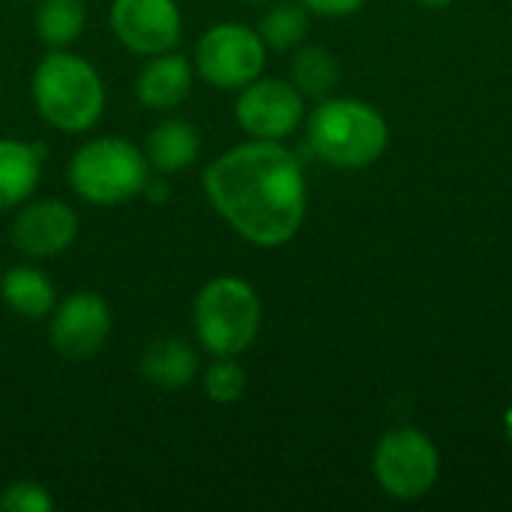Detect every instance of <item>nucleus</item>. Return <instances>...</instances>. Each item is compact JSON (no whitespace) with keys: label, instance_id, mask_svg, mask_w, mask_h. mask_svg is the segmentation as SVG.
I'll use <instances>...</instances> for the list:
<instances>
[{"label":"nucleus","instance_id":"nucleus-1","mask_svg":"<svg viewBox=\"0 0 512 512\" xmlns=\"http://www.w3.org/2000/svg\"><path fill=\"white\" fill-rule=\"evenodd\" d=\"M210 207L261 249L285 246L306 219V177L300 159L279 141L252 138L204 168Z\"/></svg>","mask_w":512,"mask_h":512},{"label":"nucleus","instance_id":"nucleus-2","mask_svg":"<svg viewBox=\"0 0 512 512\" xmlns=\"http://www.w3.org/2000/svg\"><path fill=\"white\" fill-rule=\"evenodd\" d=\"M30 96L39 117L66 132H90L105 114V84L96 66L66 48L48 51L30 78Z\"/></svg>","mask_w":512,"mask_h":512},{"label":"nucleus","instance_id":"nucleus-3","mask_svg":"<svg viewBox=\"0 0 512 512\" xmlns=\"http://www.w3.org/2000/svg\"><path fill=\"white\" fill-rule=\"evenodd\" d=\"M66 174L81 201L96 207H120L147 189L150 162L129 138L99 135L75 150Z\"/></svg>","mask_w":512,"mask_h":512},{"label":"nucleus","instance_id":"nucleus-4","mask_svg":"<svg viewBox=\"0 0 512 512\" xmlns=\"http://www.w3.org/2000/svg\"><path fill=\"white\" fill-rule=\"evenodd\" d=\"M309 147L336 168H366L390 141L387 120L360 99H321L306 126Z\"/></svg>","mask_w":512,"mask_h":512},{"label":"nucleus","instance_id":"nucleus-5","mask_svg":"<svg viewBox=\"0 0 512 512\" xmlns=\"http://www.w3.org/2000/svg\"><path fill=\"white\" fill-rule=\"evenodd\" d=\"M192 324L198 345L213 357H240L258 339L261 300L246 279L216 276L210 279L192 306Z\"/></svg>","mask_w":512,"mask_h":512},{"label":"nucleus","instance_id":"nucleus-6","mask_svg":"<svg viewBox=\"0 0 512 512\" xmlns=\"http://www.w3.org/2000/svg\"><path fill=\"white\" fill-rule=\"evenodd\" d=\"M267 45L258 30L222 21L201 33L195 45V72L219 90H240L264 72Z\"/></svg>","mask_w":512,"mask_h":512},{"label":"nucleus","instance_id":"nucleus-7","mask_svg":"<svg viewBox=\"0 0 512 512\" xmlns=\"http://www.w3.org/2000/svg\"><path fill=\"white\" fill-rule=\"evenodd\" d=\"M375 477L396 501L423 498L438 480V450L429 435L417 429H396L381 438L375 450Z\"/></svg>","mask_w":512,"mask_h":512},{"label":"nucleus","instance_id":"nucleus-8","mask_svg":"<svg viewBox=\"0 0 512 512\" xmlns=\"http://www.w3.org/2000/svg\"><path fill=\"white\" fill-rule=\"evenodd\" d=\"M234 117L249 138L261 141H282L294 135L303 120V93L294 81L282 78H255L240 87Z\"/></svg>","mask_w":512,"mask_h":512},{"label":"nucleus","instance_id":"nucleus-9","mask_svg":"<svg viewBox=\"0 0 512 512\" xmlns=\"http://www.w3.org/2000/svg\"><path fill=\"white\" fill-rule=\"evenodd\" d=\"M108 24L117 42L141 57L174 51L183 36L177 0H111Z\"/></svg>","mask_w":512,"mask_h":512},{"label":"nucleus","instance_id":"nucleus-10","mask_svg":"<svg viewBox=\"0 0 512 512\" xmlns=\"http://www.w3.org/2000/svg\"><path fill=\"white\" fill-rule=\"evenodd\" d=\"M111 327V306L96 291H75L51 312V345L66 360H87L105 348Z\"/></svg>","mask_w":512,"mask_h":512},{"label":"nucleus","instance_id":"nucleus-11","mask_svg":"<svg viewBox=\"0 0 512 512\" xmlns=\"http://www.w3.org/2000/svg\"><path fill=\"white\" fill-rule=\"evenodd\" d=\"M9 237L24 258H57L78 237V213L60 198H39L21 204Z\"/></svg>","mask_w":512,"mask_h":512},{"label":"nucleus","instance_id":"nucleus-12","mask_svg":"<svg viewBox=\"0 0 512 512\" xmlns=\"http://www.w3.org/2000/svg\"><path fill=\"white\" fill-rule=\"evenodd\" d=\"M195 66L186 54L162 51L153 54L135 75V96L150 111H171L192 93Z\"/></svg>","mask_w":512,"mask_h":512},{"label":"nucleus","instance_id":"nucleus-13","mask_svg":"<svg viewBox=\"0 0 512 512\" xmlns=\"http://www.w3.org/2000/svg\"><path fill=\"white\" fill-rule=\"evenodd\" d=\"M45 147L21 138H0V213L21 207L39 186Z\"/></svg>","mask_w":512,"mask_h":512},{"label":"nucleus","instance_id":"nucleus-14","mask_svg":"<svg viewBox=\"0 0 512 512\" xmlns=\"http://www.w3.org/2000/svg\"><path fill=\"white\" fill-rule=\"evenodd\" d=\"M138 372L153 387L183 390L198 375V354L186 339H153L138 360Z\"/></svg>","mask_w":512,"mask_h":512},{"label":"nucleus","instance_id":"nucleus-15","mask_svg":"<svg viewBox=\"0 0 512 512\" xmlns=\"http://www.w3.org/2000/svg\"><path fill=\"white\" fill-rule=\"evenodd\" d=\"M198 153H201L198 129L177 117L153 126V132L147 135V144H144V156H147L150 168H156L159 174L186 171L198 159Z\"/></svg>","mask_w":512,"mask_h":512},{"label":"nucleus","instance_id":"nucleus-16","mask_svg":"<svg viewBox=\"0 0 512 512\" xmlns=\"http://www.w3.org/2000/svg\"><path fill=\"white\" fill-rule=\"evenodd\" d=\"M0 300L21 318H48L57 306V291L51 279L30 264H15L0 279Z\"/></svg>","mask_w":512,"mask_h":512},{"label":"nucleus","instance_id":"nucleus-17","mask_svg":"<svg viewBox=\"0 0 512 512\" xmlns=\"http://www.w3.org/2000/svg\"><path fill=\"white\" fill-rule=\"evenodd\" d=\"M87 24L84 0H39L36 6V36L45 48H69Z\"/></svg>","mask_w":512,"mask_h":512},{"label":"nucleus","instance_id":"nucleus-18","mask_svg":"<svg viewBox=\"0 0 512 512\" xmlns=\"http://www.w3.org/2000/svg\"><path fill=\"white\" fill-rule=\"evenodd\" d=\"M291 81L303 96L324 99L339 84V63L321 45H306L291 60Z\"/></svg>","mask_w":512,"mask_h":512},{"label":"nucleus","instance_id":"nucleus-19","mask_svg":"<svg viewBox=\"0 0 512 512\" xmlns=\"http://www.w3.org/2000/svg\"><path fill=\"white\" fill-rule=\"evenodd\" d=\"M309 33V9L303 3H276L258 24V36L273 51L297 48Z\"/></svg>","mask_w":512,"mask_h":512},{"label":"nucleus","instance_id":"nucleus-20","mask_svg":"<svg viewBox=\"0 0 512 512\" xmlns=\"http://www.w3.org/2000/svg\"><path fill=\"white\" fill-rule=\"evenodd\" d=\"M204 393L216 405H234L246 393V372L237 357H213L204 369Z\"/></svg>","mask_w":512,"mask_h":512},{"label":"nucleus","instance_id":"nucleus-21","mask_svg":"<svg viewBox=\"0 0 512 512\" xmlns=\"http://www.w3.org/2000/svg\"><path fill=\"white\" fill-rule=\"evenodd\" d=\"M54 498L42 483L18 480L0 492V512H51Z\"/></svg>","mask_w":512,"mask_h":512},{"label":"nucleus","instance_id":"nucleus-22","mask_svg":"<svg viewBox=\"0 0 512 512\" xmlns=\"http://www.w3.org/2000/svg\"><path fill=\"white\" fill-rule=\"evenodd\" d=\"M309 12L324 15V18H345L354 15L366 6V0H300Z\"/></svg>","mask_w":512,"mask_h":512},{"label":"nucleus","instance_id":"nucleus-23","mask_svg":"<svg viewBox=\"0 0 512 512\" xmlns=\"http://www.w3.org/2000/svg\"><path fill=\"white\" fill-rule=\"evenodd\" d=\"M417 3H423V6H429V9H441V6H450L453 0H417Z\"/></svg>","mask_w":512,"mask_h":512},{"label":"nucleus","instance_id":"nucleus-24","mask_svg":"<svg viewBox=\"0 0 512 512\" xmlns=\"http://www.w3.org/2000/svg\"><path fill=\"white\" fill-rule=\"evenodd\" d=\"M504 432H507V441L512 444V408L504 414Z\"/></svg>","mask_w":512,"mask_h":512},{"label":"nucleus","instance_id":"nucleus-25","mask_svg":"<svg viewBox=\"0 0 512 512\" xmlns=\"http://www.w3.org/2000/svg\"><path fill=\"white\" fill-rule=\"evenodd\" d=\"M243 3H270V0H243Z\"/></svg>","mask_w":512,"mask_h":512}]
</instances>
